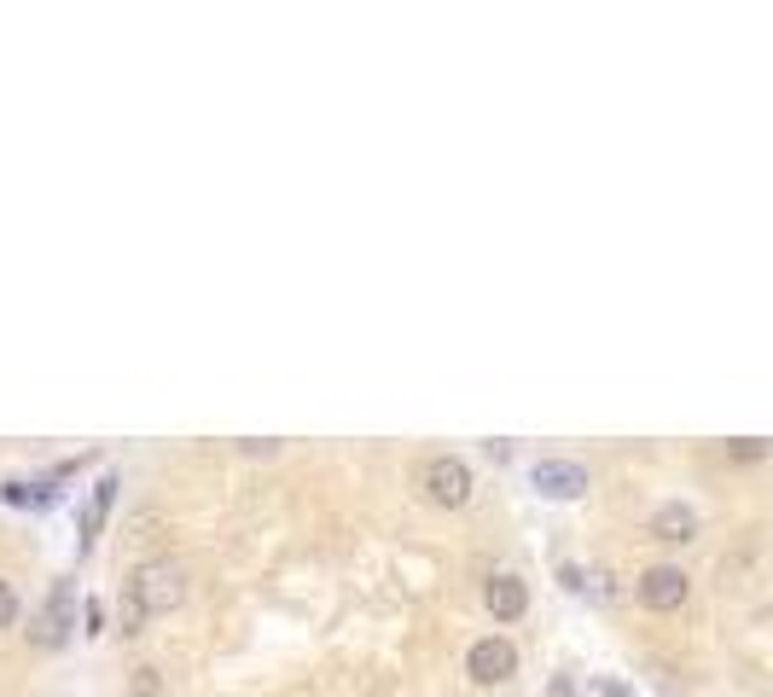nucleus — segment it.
Returning <instances> with one entry per match:
<instances>
[{"instance_id":"f257e3e1","label":"nucleus","mask_w":773,"mask_h":697,"mask_svg":"<svg viewBox=\"0 0 773 697\" xmlns=\"http://www.w3.org/2000/svg\"><path fill=\"white\" fill-rule=\"evenodd\" d=\"M128 593L140 599L146 616H163V610H175L180 599H187V570H180L175 558H151V564H140V570L128 576Z\"/></svg>"},{"instance_id":"f03ea898","label":"nucleus","mask_w":773,"mask_h":697,"mask_svg":"<svg viewBox=\"0 0 773 697\" xmlns=\"http://www.w3.org/2000/svg\"><path fill=\"white\" fill-rule=\"evenodd\" d=\"M425 495H430V506H443V511L472 506V465L459 454H436L425 465Z\"/></svg>"},{"instance_id":"7ed1b4c3","label":"nucleus","mask_w":773,"mask_h":697,"mask_svg":"<svg viewBox=\"0 0 773 697\" xmlns=\"http://www.w3.org/2000/svg\"><path fill=\"white\" fill-rule=\"evenodd\" d=\"M466 675H472L477 686H501V680H512V675H518V645H512L506 634L477 639L472 651H466Z\"/></svg>"},{"instance_id":"20e7f679","label":"nucleus","mask_w":773,"mask_h":697,"mask_svg":"<svg viewBox=\"0 0 773 697\" xmlns=\"http://www.w3.org/2000/svg\"><path fill=\"white\" fill-rule=\"evenodd\" d=\"M634 593H640V605H646V610H681L692 581H686V570H675V564H652Z\"/></svg>"},{"instance_id":"39448f33","label":"nucleus","mask_w":773,"mask_h":697,"mask_svg":"<svg viewBox=\"0 0 773 697\" xmlns=\"http://www.w3.org/2000/svg\"><path fill=\"white\" fill-rule=\"evenodd\" d=\"M529 482H535V495H547V500H576L587 488V471L576 459H535Z\"/></svg>"},{"instance_id":"423d86ee","label":"nucleus","mask_w":773,"mask_h":697,"mask_svg":"<svg viewBox=\"0 0 773 697\" xmlns=\"http://www.w3.org/2000/svg\"><path fill=\"white\" fill-rule=\"evenodd\" d=\"M30 639L41 645V651H53V645H65V639H70V581H59L53 593H47V605L36 610Z\"/></svg>"},{"instance_id":"0eeeda50","label":"nucleus","mask_w":773,"mask_h":697,"mask_svg":"<svg viewBox=\"0 0 773 697\" xmlns=\"http://www.w3.org/2000/svg\"><path fill=\"white\" fill-rule=\"evenodd\" d=\"M483 605H488L495 623H518V616L529 610V587L512 576V570H495V576H488V587H483Z\"/></svg>"},{"instance_id":"6e6552de","label":"nucleus","mask_w":773,"mask_h":697,"mask_svg":"<svg viewBox=\"0 0 773 697\" xmlns=\"http://www.w3.org/2000/svg\"><path fill=\"white\" fill-rule=\"evenodd\" d=\"M652 535H657V540H668V547H686V540L698 535V511L681 506V500H668V506H657V511H652Z\"/></svg>"},{"instance_id":"1a4fd4ad","label":"nucleus","mask_w":773,"mask_h":697,"mask_svg":"<svg viewBox=\"0 0 773 697\" xmlns=\"http://www.w3.org/2000/svg\"><path fill=\"white\" fill-rule=\"evenodd\" d=\"M111 500H117V477H106V482H99V495H93V511H82V547H93V535H99V524H106Z\"/></svg>"},{"instance_id":"9d476101","label":"nucleus","mask_w":773,"mask_h":697,"mask_svg":"<svg viewBox=\"0 0 773 697\" xmlns=\"http://www.w3.org/2000/svg\"><path fill=\"white\" fill-rule=\"evenodd\" d=\"M128 697H163V675H158V668H135V680H128Z\"/></svg>"},{"instance_id":"9b49d317","label":"nucleus","mask_w":773,"mask_h":697,"mask_svg":"<svg viewBox=\"0 0 773 697\" xmlns=\"http://www.w3.org/2000/svg\"><path fill=\"white\" fill-rule=\"evenodd\" d=\"M99 623H106V605H99V599H88V605H82V610H76V628H82V634H88V639H93V634H99Z\"/></svg>"},{"instance_id":"f8f14e48","label":"nucleus","mask_w":773,"mask_h":697,"mask_svg":"<svg viewBox=\"0 0 773 697\" xmlns=\"http://www.w3.org/2000/svg\"><path fill=\"white\" fill-rule=\"evenodd\" d=\"M18 623V593H12V581L0 576V628H12Z\"/></svg>"},{"instance_id":"ddd939ff","label":"nucleus","mask_w":773,"mask_h":697,"mask_svg":"<svg viewBox=\"0 0 773 697\" xmlns=\"http://www.w3.org/2000/svg\"><path fill=\"white\" fill-rule=\"evenodd\" d=\"M727 454L751 465V459H767V442H751V436H739V442H727Z\"/></svg>"},{"instance_id":"4468645a","label":"nucleus","mask_w":773,"mask_h":697,"mask_svg":"<svg viewBox=\"0 0 773 697\" xmlns=\"http://www.w3.org/2000/svg\"><path fill=\"white\" fill-rule=\"evenodd\" d=\"M239 454H250V459H268V454H279V442H262V436H245V442H239Z\"/></svg>"},{"instance_id":"2eb2a0df","label":"nucleus","mask_w":773,"mask_h":697,"mask_svg":"<svg viewBox=\"0 0 773 697\" xmlns=\"http://www.w3.org/2000/svg\"><path fill=\"white\" fill-rule=\"evenodd\" d=\"M547 697H576V691H571V680H553V686H547Z\"/></svg>"}]
</instances>
